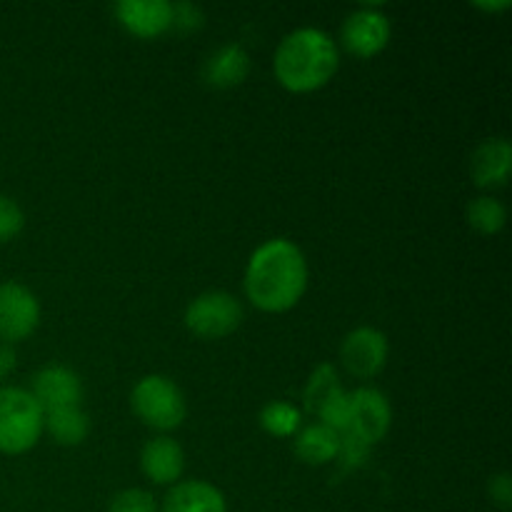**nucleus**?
<instances>
[{"label": "nucleus", "mask_w": 512, "mask_h": 512, "mask_svg": "<svg viewBox=\"0 0 512 512\" xmlns=\"http://www.w3.org/2000/svg\"><path fill=\"white\" fill-rule=\"evenodd\" d=\"M260 425L275 438H290L300 428V410L290 403H268L260 413Z\"/></svg>", "instance_id": "20"}, {"label": "nucleus", "mask_w": 512, "mask_h": 512, "mask_svg": "<svg viewBox=\"0 0 512 512\" xmlns=\"http://www.w3.org/2000/svg\"><path fill=\"white\" fill-rule=\"evenodd\" d=\"M43 410L23 388H0V453L20 455L35 448L43 433Z\"/></svg>", "instance_id": "3"}, {"label": "nucleus", "mask_w": 512, "mask_h": 512, "mask_svg": "<svg viewBox=\"0 0 512 512\" xmlns=\"http://www.w3.org/2000/svg\"><path fill=\"white\" fill-rule=\"evenodd\" d=\"M115 15L138 38H158L173 25V5L168 0H123L115 5Z\"/></svg>", "instance_id": "11"}, {"label": "nucleus", "mask_w": 512, "mask_h": 512, "mask_svg": "<svg viewBox=\"0 0 512 512\" xmlns=\"http://www.w3.org/2000/svg\"><path fill=\"white\" fill-rule=\"evenodd\" d=\"M25 218L20 205L8 195H0V243H8L23 230Z\"/></svg>", "instance_id": "24"}, {"label": "nucleus", "mask_w": 512, "mask_h": 512, "mask_svg": "<svg viewBox=\"0 0 512 512\" xmlns=\"http://www.w3.org/2000/svg\"><path fill=\"white\" fill-rule=\"evenodd\" d=\"M15 370V350L13 345L0 343V380L8 378L10 373Z\"/></svg>", "instance_id": "27"}, {"label": "nucleus", "mask_w": 512, "mask_h": 512, "mask_svg": "<svg viewBox=\"0 0 512 512\" xmlns=\"http://www.w3.org/2000/svg\"><path fill=\"white\" fill-rule=\"evenodd\" d=\"M478 8L488 10V13H498V10H508L510 8V0H500V3H475Z\"/></svg>", "instance_id": "28"}, {"label": "nucleus", "mask_w": 512, "mask_h": 512, "mask_svg": "<svg viewBox=\"0 0 512 512\" xmlns=\"http://www.w3.org/2000/svg\"><path fill=\"white\" fill-rule=\"evenodd\" d=\"M343 393V388H340V380H338V373H335V368L330 363H320L318 368L313 370V375H310L308 385H305L303 390V405L308 413H320V408H323L325 403H330L333 398H338V395Z\"/></svg>", "instance_id": "18"}, {"label": "nucleus", "mask_w": 512, "mask_h": 512, "mask_svg": "<svg viewBox=\"0 0 512 512\" xmlns=\"http://www.w3.org/2000/svg\"><path fill=\"white\" fill-rule=\"evenodd\" d=\"M43 428H48V433L53 435L58 445H80L88 438L90 420L80 410V405H75V408H60L45 413Z\"/></svg>", "instance_id": "17"}, {"label": "nucleus", "mask_w": 512, "mask_h": 512, "mask_svg": "<svg viewBox=\"0 0 512 512\" xmlns=\"http://www.w3.org/2000/svg\"><path fill=\"white\" fill-rule=\"evenodd\" d=\"M343 45L358 58H373L390 40V20L378 8H363L348 15L343 23Z\"/></svg>", "instance_id": "9"}, {"label": "nucleus", "mask_w": 512, "mask_h": 512, "mask_svg": "<svg viewBox=\"0 0 512 512\" xmlns=\"http://www.w3.org/2000/svg\"><path fill=\"white\" fill-rule=\"evenodd\" d=\"M163 512H228L223 493L205 480L175 483L163 498Z\"/></svg>", "instance_id": "13"}, {"label": "nucleus", "mask_w": 512, "mask_h": 512, "mask_svg": "<svg viewBox=\"0 0 512 512\" xmlns=\"http://www.w3.org/2000/svg\"><path fill=\"white\" fill-rule=\"evenodd\" d=\"M40 323V303L20 283H0V340L18 343L35 333Z\"/></svg>", "instance_id": "6"}, {"label": "nucleus", "mask_w": 512, "mask_h": 512, "mask_svg": "<svg viewBox=\"0 0 512 512\" xmlns=\"http://www.w3.org/2000/svg\"><path fill=\"white\" fill-rule=\"evenodd\" d=\"M135 415L143 420L148 428L155 430H175L185 420L188 405L178 385L165 375H148L140 380L130 395Z\"/></svg>", "instance_id": "4"}, {"label": "nucleus", "mask_w": 512, "mask_h": 512, "mask_svg": "<svg viewBox=\"0 0 512 512\" xmlns=\"http://www.w3.org/2000/svg\"><path fill=\"white\" fill-rule=\"evenodd\" d=\"M318 418L325 428L335 430V433H345V430L350 428V395L340 393L338 398L325 403L323 408H320Z\"/></svg>", "instance_id": "21"}, {"label": "nucleus", "mask_w": 512, "mask_h": 512, "mask_svg": "<svg viewBox=\"0 0 512 512\" xmlns=\"http://www.w3.org/2000/svg\"><path fill=\"white\" fill-rule=\"evenodd\" d=\"M490 498H493V503L498 505V508L510 510V505H512V483H510L508 473H503V475H498V478L490 480Z\"/></svg>", "instance_id": "26"}, {"label": "nucleus", "mask_w": 512, "mask_h": 512, "mask_svg": "<svg viewBox=\"0 0 512 512\" xmlns=\"http://www.w3.org/2000/svg\"><path fill=\"white\" fill-rule=\"evenodd\" d=\"M340 433L325 428L323 423L310 425L295 438V455L308 465H325L338 458Z\"/></svg>", "instance_id": "16"}, {"label": "nucleus", "mask_w": 512, "mask_h": 512, "mask_svg": "<svg viewBox=\"0 0 512 512\" xmlns=\"http://www.w3.org/2000/svg\"><path fill=\"white\" fill-rule=\"evenodd\" d=\"M203 10L193 3H178L173 5V25L170 28H178L183 33H193L203 25Z\"/></svg>", "instance_id": "25"}, {"label": "nucleus", "mask_w": 512, "mask_h": 512, "mask_svg": "<svg viewBox=\"0 0 512 512\" xmlns=\"http://www.w3.org/2000/svg\"><path fill=\"white\" fill-rule=\"evenodd\" d=\"M250 73V55L243 45H223L205 63L203 75L213 88H235Z\"/></svg>", "instance_id": "15"}, {"label": "nucleus", "mask_w": 512, "mask_h": 512, "mask_svg": "<svg viewBox=\"0 0 512 512\" xmlns=\"http://www.w3.org/2000/svg\"><path fill=\"white\" fill-rule=\"evenodd\" d=\"M508 213H505L503 203H498L495 198H475L468 205V223L470 228H475L483 235H495L503 230Z\"/></svg>", "instance_id": "19"}, {"label": "nucleus", "mask_w": 512, "mask_h": 512, "mask_svg": "<svg viewBox=\"0 0 512 512\" xmlns=\"http://www.w3.org/2000/svg\"><path fill=\"white\" fill-rule=\"evenodd\" d=\"M340 360L355 378H375L388 363V338L375 328L353 330L340 345Z\"/></svg>", "instance_id": "7"}, {"label": "nucleus", "mask_w": 512, "mask_h": 512, "mask_svg": "<svg viewBox=\"0 0 512 512\" xmlns=\"http://www.w3.org/2000/svg\"><path fill=\"white\" fill-rule=\"evenodd\" d=\"M308 288V263L290 240H268L250 258L245 270V295L265 313H285Z\"/></svg>", "instance_id": "1"}, {"label": "nucleus", "mask_w": 512, "mask_h": 512, "mask_svg": "<svg viewBox=\"0 0 512 512\" xmlns=\"http://www.w3.org/2000/svg\"><path fill=\"white\" fill-rule=\"evenodd\" d=\"M108 512H158V505H155V498L148 490L130 488L110 500Z\"/></svg>", "instance_id": "22"}, {"label": "nucleus", "mask_w": 512, "mask_h": 512, "mask_svg": "<svg viewBox=\"0 0 512 512\" xmlns=\"http://www.w3.org/2000/svg\"><path fill=\"white\" fill-rule=\"evenodd\" d=\"M140 468L155 485H175L183 475L185 455L173 438H153L140 453Z\"/></svg>", "instance_id": "12"}, {"label": "nucleus", "mask_w": 512, "mask_h": 512, "mask_svg": "<svg viewBox=\"0 0 512 512\" xmlns=\"http://www.w3.org/2000/svg\"><path fill=\"white\" fill-rule=\"evenodd\" d=\"M243 323V305L223 290L198 295L185 310V325L190 333L205 340H218L235 333Z\"/></svg>", "instance_id": "5"}, {"label": "nucleus", "mask_w": 512, "mask_h": 512, "mask_svg": "<svg viewBox=\"0 0 512 512\" xmlns=\"http://www.w3.org/2000/svg\"><path fill=\"white\" fill-rule=\"evenodd\" d=\"M512 148L505 138H490L473 153V180L480 188H495L510 178Z\"/></svg>", "instance_id": "14"}, {"label": "nucleus", "mask_w": 512, "mask_h": 512, "mask_svg": "<svg viewBox=\"0 0 512 512\" xmlns=\"http://www.w3.org/2000/svg\"><path fill=\"white\" fill-rule=\"evenodd\" d=\"M393 423L388 398L375 388H358L350 395V433L368 445L380 443Z\"/></svg>", "instance_id": "8"}, {"label": "nucleus", "mask_w": 512, "mask_h": 512, "mask_svg": "<svg viewBox=\"0 0 512 512\" xmlns=\"http://www.w3.org/2000/svg\"><path fill=\"white\" fill-rule=\"evenodd\" d=\"M368 450L370 445L365 443V440H360L358 435L345 430V433H340V448H338V458L335 460H340V465H343L345 470H355L368 460Z\"/></svg>", "instance_id": "23"}, {"label": "nucleus", "mask_w": 512, "mask_h": 512, "mask_svg": "<svg viewBox=\"0 0 512 512\" xmlns=\"http://www.w3.org/2000/svg\"><path fill=\"white\" fill-rule=\"evenodd\" d=\"M275 78L293 93H310L328 83L340 65L338 45L318 28L285 35L275 50Z\"/></svg>", "instance_id": "2"}, {"label": "nucleus", "mask_w": 512, "mask_h": 512, "mask_svg": "<svg viewBox=\"0 0 512 512\" xmlns=\"http://www.w3.org/2000/svg\"><path fill=\"white\" fill-rule=\"evenodd\" d=\"M30 395H33L35 403L40 405V410L45 415L50 410L75 408V405H80V400H83V383L65 365H48V368L35 373Z\"/></svg>", "instance_id": "10"}]
</instances>
